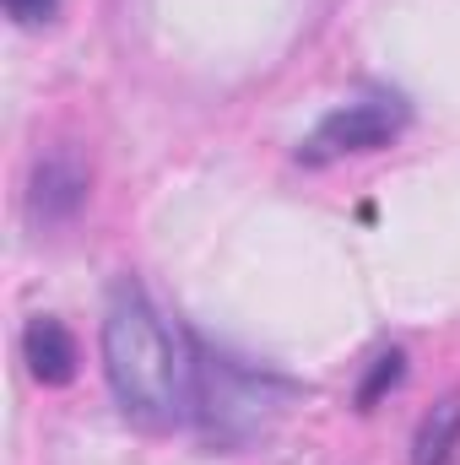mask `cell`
I'll list each match as a JSON object with an SVG mask.
<instances>
[{
  "instance_id": "cell-1",
  "label": "cell",
  "mask_w": 460,
  "mask_h": 465,
  "mask_svg": "<svg viewBox=\"0 0 460 465\" xmlns=\"http://www.w3.org/2000/svg\"><path fill=\"white\" fill-rule=\"evenodd\" d=\"M104 373L119 411L146 428H179L195 411V362L174 347L163 314L135 282H119L104 314Z\"/></svg>"
},
{
  "instance_id": "cell-2",
  "label": "cell",
  "mask_w": 460,
  "mask_h": 465,
  "mask_svg": "<svg viewBox=\"0 0 460 465\" xmlns=\"http://www.w3.org/2000/svg\"><path fill=\"white\" fill-rule=\"evenodd\" d=\"M406 119H412V109H406L401 93H363V98L331 109L315 124V135L298 146V163L320 168V163H336V157H352V152H379L406 130Z\"/></svg>"
},
{
  "instance_id": "cell-3",
  "label": "cell",
  "mask_w": 460,
  "mask_h": 465,
  "mask_svg": "<svg viewBox=\"0 0 460 465\" xmlns=\"http://www.w3.org/2000/svg\"><path fill=\"white\" fill-rule=\"evenodd\" d=\"M195 406L212 417V433L244 439L255 428H265L271 411V379L265 373H244L233 362H201L195 368Z\"/></svg>"
},
{
  "instance_id": "cell-4",
  "label": "cell",
  "mask_w": 460,
  "mask_h": 465,
  "mask_svg": "<svg viewBox=\"0 0 460 465\" xmlns=\"http://www.w3.org/2000/svg\"><path fill=\"white\" fill-rule=\"evenodd\" d=\"M22 357L38 384H71L76 379V341L55 314H33L22 331Z\"/></svg>"
},
{
  "instance_id": "cell-5",
  "label": "cell",
  "mask_w": 460,
  "mask_h": 465,
  "mask_svg": "<svg viewBox=\"0 0 460 465\" xmlns=\"http://www.w3.org/2000/svg\"><path fill=\"white\" fill-rule=\"evenodd\" d=\"M460 444V395H445L423 428H417V444H412V465H450Z\"/></svg>"
},
{
  "instance_id": "cell-6",
  "label": "cell",
  "mask_w": 460,
  "mask_h": 465,
  "mask_svg": "<svg viewBox=\"0 0 460 465\" xmlns=\"http://www.w3.org/2000/svg\"><path fill=\"white\" fill-rule=\"evenodd\" d=\"M44 201H49V217L71 212L82 201V173H65V163H44L38 168V212H44Z\"/></svg>"
},
{
  "instance_id": "cell-7",
  "label": "cell",
  "mask_w": 460,
  "mask_h": 465,
  "mask_svg": "<svg viewBox=\"0 0 460 465\" xmlns=\"http://www.w3.org/2000/svg\"><path fill=\"white\" fill-rule=\"evenodd\" d=\"M401 373H406V351H385V357H379V368H374V379H368V384H363V395H357V401H363V411H368V406H374V395H379L385 384H395Z\"/></svg>"
},
{
  "instance_id": "cell-8",
  "label": "cell",
  "mask_w": 460,
  "mask_h": 465,
  "mask_svg": "<svg viewBox=\"0 0 460 465\" xmlns=\"http://www.w3.org/2000/svg\"><path fill=\"white\" fill-rule=\"evenodd\" d=\"M5 11H11L16 27H44V22H55L60 0H5Z\"/></svg>"
}]
</instances>
